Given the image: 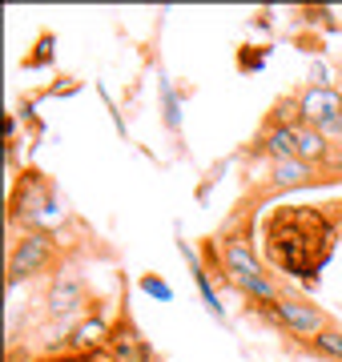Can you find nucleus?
Returning <instances> with one entry per match:
<instances>
[{"label":"nucleus","instance_id":"f257e3e1","mask_svg":"<svg viewBox=\"0 0 342 362\" xmlns=\"http://www.w3.org/2000/svg\"><path fill=\"white\" fill-rule=\"evenodd\" d=\"M342 238L338 206H278L262 221V262L270 270L314 286Z\"/></svg>","mask_w":342,"mask_h":362},{"label":"nucleus","instance_id":"f03ea898","mask_svg":"<svg viewBox=\"0 0 342 362\" xmlns=\"http://www.w3.org/2000/svg\"><path fill=\"white\" fill-rule=\"evenodd\" d=\"M69 221L61 197H57L53 177L37 165H25L13 173L8 189V226H20V233H61Z\"/></svg>","mask_w":342,"mask_h":362},{"label":"nucleus","instance_id":"7ed1b4c3","mask_svg":"<svg viewBox=\"0 0 342 362\" xmlns=\"http://www.w3.org/2000/svg\"><path fill=\"white\" fill-rule=\"evenodd\" d=\"M314 185H334V181L314 169L310 161L302 157H290V161H274V165L266 169L262 177L254 181L246 177L242 181V202H250V206H266V202H274L282 194H294V189H314Z\"/></svg>","mask_w":342,"mask_h":362},{"label":"nucleus","instance_id":"20e7f679","mask_svg":"<svg viewBox=\"0 0 342 362\" xmlns=\"http://www.w3.org/2000/svg\"><path fill=\"white\" fill-rule=\"evenodd\" d=\"M65 270V242L61 233H20L8 246V290L28 278Z\"/></svg>","mask_w":342,"mask_h":362},{"label":"nucleus","instance_id":"39448f33","mask_svg":"<svg viewBox=\"0 0 342 362\" xmlns=\"http://www.w3.org/2000/svg\"><path fill=\"white\" fill-rule=\"evenodd\" d=\"M250 314L266 318L274 330H282L286 338H298V342H310V338H318L326 326H334V318L318 306L314 298L294 294V290H286L274 306H258V310H250Z\"/></svg>","mask_w":342,"mask_h":362},{"label":"nucleus","instance_id":"423d86ee","mask_svg":"<svg viewBox=\"0 0 342 362\" xmlns=\"http://www.w3.org/2000/svg\"><path fill=\"white\" fill-rule=\"evenodd\" d=\"M93 306H97V298H89V282H85L73 266H65L61 274H53L49 294H45V318H57V322L77 318V314L85 318Z\"/></svg>","mask_w":342,"mask_h":362},{"label":"nucleus","instance_id":"0eeeda50","mask_svg":"<svg viewBox=\"0 0 342 362\" xmlns=\"http://www.w3.org/2000/svg\"><path fill=\"white\" fill-rule=\"evenodd\" d=\"M105 354L113 362H158L153 358V346L145 342V334L137 330V322H133L129 290H125V286H121V298H117V318H113V330H109Z\"/></svg>","mask_w":342,"mask_h":362},{"label":"nucleus","instance_id":"6e6552de","mask_svg":"<svg viewBox=\"0 0 342 362\" xmlns=\"http://www.w3.org/2000/svg\"><path fill=\"white\" fill-rule=\"evenodd\" d=\"M298 97H302V121L334 141L342 133V89L338 85H326V89L298 85Z\"/></svg>","mask_w":342,"mask_h":362},{"label":"nucleus","instance_id":"1a4fd4ad","mask_svg":"<svg viewBox=\"0 0 342 362\" xmlns=\"http://www.w3.org/2000/svg\"><path fill=\"white\" fill-rule=\"evenodd\" d=\"M109 330H113V322L105 318L101 302H97L85 318H77V322L69 326L65 338H61L53 350H65V354H101V350L109 346Z\"/></svg>","mask_w":342,"mask_h":362},{"label":"nucleus","instance_id":"9d476101","mask_svg":"<svg viewBox=\"0 0 342 362\" xmlns=\"http://www.w3.org/2000/svg\"><path fill=\"white\" fill-rule=\"evenodd\" d=\"M298 157V129H278V125H258L250 141L242 145V161H290Z\"/></svg>","mask_w":342,"mask_h":362},{"label":"nucleus","instance_id":"9b49d317","mask_svg":"<svg viewBox=\"0 0 342 362\" xmlns=\"http://www.w3.org/2000/svg\"><path fill=\"white\" fill-rule=\"evenodd\" d=\"M262 125H278V129H302V97H298V89L282 93L274 105H270V113L262 117Z\"/></svg>","mask_w":342,"mask_h":362},{"label":"nucleus","instance_id":"f8f14e48","mask_svg":"<svg viewBox=\"0 0 342 362\" xmlns=\"http://www.w3.org/2000/svg\"><path fill=\"white\" fill-rule=\"evenodd\" d=\"M177 250H182V258L189 262V270H194V282H198V290H201V302H206V310H210L218 322H225L222 298H218V290H213V282H210V274H206V266H201V258H198V254H194L189 246H185V242H177Z\"/></svg>","mask_w":342,"mask_h":362},{"label":"nucleus","instance_id":"ddd939ff","mask_svg":"<svg viewBox=\"0 0 342 362\" xmlns=\"http://www.w3.org/2000/svg\"><path fill=\"white\" fill-rule=\"evenodd\" d=\"M302 350L306 354H314V358H322V362H342V326L338 322L326 326L318 338L302 342Z\"/></svg>","mask_w":342,"mask_h":362},{"label":"nucleus","instance_id":"4468645a","mask_svg":"<svg viewBox=\"0 0 342 362\" xmlns=\"http://www.w3.org/2000/svg\"><path fill=\"white\" fill-rule=\"evenodd\" d=\"M198 258L206 266V274L218 278V286H230V270H225V258H222V246H218V233H206L198 242ZM234 290V286H230Z\"/></svg>","mask_w":342,"mask_h":362},{"label":"nucleus","instance_id":"2eb2a0df","mask_svg":"<svg viewBox=\"0 0 342 362\" xmlns=\"http://www.w3.org/2000/svg\"><path fill=\"white\" fill-rule=\"evenodd\" d=\"M53 61H57V33L45 28V33L33 40V52L20 57V69H25V73H37V69H49Z\"/></svg>","mask_w":342,"mask_h":362},{"label":"nucleus","instance_id":"dca6fc26","mask_svg":"<svg viewBox=\"0 0 342 362\" xmlns=\"http://www.w3.org/2000/svg\"><path fill=\"white\" fill-rule=\"evenodd\" d=\"M266 57H270V45H242L237 49V73H262Z\"/></svg>","mask_w":342,"mask_h":362},{"label":"nucleus","instance_id":"f3484780","mask_svg":"<svg viewBox=\"0 0 342 362\" xmlns=\"http://www.w3.org/2000/svg\"><path fill=\"white\" fill-rule=\"evenodd\" d=\"M145 290L149 298H158V302H173V290H170V282H161V274H153V270H145L141 274V282H137Z\"/></svg>","mask_w":342,"mask_h":362},{"label":"nucleus","instance_id":"a211bd4d","mask_svg":"<svg viewBox=\"0 0 342 362\" xmlns=\"http://www.w3.org/2000/svg\"><path fill=\"white\" fill-rule=\"evenodd\" d=\"M77 89H81V77H57V85H45L37 93V101L40 97H73Z\"/></svg>","mask_w":342,"mask_h":362},{"label":"nucleus","instance_id":"6ab92c4d","mask_svg":"<svg viewBox=\"0 0 342 362\" xmlns=\"http://www.w3.org/2000/svg\"><path fill=\"white\" fill-rule=\"evenodd\" d=\"M161 101H165V125H170V133H177V97H173L170 81L161 85Z\"/></svg>","mask_w":342,"mask_h":362},{"label":"nucleus","instance_id":"aec40b11","mask_svg":"<svg viewBox=\"0 0 342 362\" xmlns=\"http://www.w3.org/2000/svg\"><path fill=\"white\" fill-rule=\"evenodd\" d=\"M334 149H338V153H342V133H338V137H334Z\"/></svg>","mask_w":342,"mask_h":362}]
</instances>
